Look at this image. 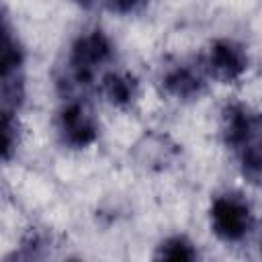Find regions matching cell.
Wrapping results in <instances>:
<instances>
[{
  "label": "cell",
  "instance_id": "cell-5",
  "mask_svg": "<svg viewBox=\"0 0 262 262\" xmlns=\"http://www.w3.org/2000/svg\"><path fill=\"white\" fill-rule=\"evenodd\" d=\"M250 68V55L246 47L235 39H215L203 59V70L207 78L219 84H233L237 82Z\"/></svg>",
  "mask_w": 262,
  "mask_h": 262
},
{
  "label": "cell",
  "instance_id": "cell-8",
  "mask_svg": "<svg viewBox=\"0 0 262 262\" xmlns=\"http://www.w3.org/2000/svg\"><path fill=\"white\" fill-rule=\"evenodd\" d=\"M176 156V145L170 141L166 135H145L137 145H135V158L141 166L149 170H164L172 158Z\"/></svg>",
  "mask_w": 262,
  "mask_h": 262
},
{
  "label": "cell",
  "instance_id": "cell-11",
  "mask_svg": "<svg viewBox=\"0 0 262 262\" xmlns=\"http://www.w3.org/2000/svg\"><path fill=\"white\" fill-rule=\"evenodd\" d=\"M49 235L45 233V231H41V229H29L25 235H23V239H20V252L16 254L18 258H27V260H31V258H41V256H45V250H47V246H49Z\"/></svg>",
  "mask_w": 262,
  "mask_h": 262
},
{
  "label": "cell",
  "instance_id": "cell-13",
  "mask_svg": "<svg viewBox=\"0 0 262 262\" xmlns=\"http://www.w3.org/2000/svg\"><path fill=\"white\" fill-rule=\"evenodd\" d=\"M72 2H76V4H80V6H92V4H96L98 0H72Z\"/></svg>",
  "mask_w": 262,
  "mask_h": 262
},
{
  "label": "cell",
  "instance_id": "cell-3",
  "mask_svg": "<svg viewBox=\"0 0 262 262\" xmlns=\"http://www.w3.org/2000/svg\"><path fill=\"white\" fill-rule=\"evenodd\" d=\"M254 211L252 205L233 192L219 194L211 201L209 223L211 231L225 244H237L246 239L254 229Z\"/></svg>",
  "mask_w": 262,
  "mask_h": 262
},
{
  "label": "cell",
  "instance_id": "cell-2",
  "mask_svg": "<svg viewBox=\"0 0 262 262\" xmlns=\"http://www.w3.org/2000/svg\"><path fill=\"white\" fill-rule=\"evenodd\" d=\"M113 57V41L100 31L92 29L80 37L70 47L66 70L57 80V86L68 98H82V94L92 86L96 72L108 63Z\"/></svg>",
  "mask_w": 262,
  "mask_h": 262
},
{
  "label": "cell",
  "instance_id": "cell-6",
  "mask_svg": "<svg viewBox=\"0 0 262 262\" xmlns=\"http://www.w3.org/2000/svg\"><path fill=\"white\" fill-rule=\"evenodd\" d=\"M160 86L174 100H199L207 90V74L203 68L196 70L188 63H174L164 70Z\"/></svg>",
  "mask_w": 262,
  "mask_h": 262
},
{
  "label": "cell",
  "instance_id": "cell-12",
  "mask_svg": "<svg viewBox=\"0 0 262 262\" xmlns=\"http://www.w3.org/2000/svg\"><path fill=\"white\" fill-rule=\"evenodd\" d=\"M104 2L117 14H135L147 4V0H104Z\"/></svg>",
  "mask_w": 262,
  "mask_h": 262
},
{
  "label": "cell",
  "instance_id": "cell-4",
  "mask_svg": "<svg viewBox=\"0 0 262 262\" xmlns=\"http://www.w3.org/2000/svg\"><path fill=\"white\" fill-rule=\"evenodd\" d=\"M59 141L70 149H86L98 139V121L82 98H68L57 115Z\"/></svg>",
  "mask_w": 262,
  "mask_h": 262
},
{
  "label": "cell",
  "instance_id": "cell-9",
  "mask_svg": "<svg viewBox=\"0 0 262 262\" xmlns=\"http://www.w3.org/2000/svg\"><path fill=\"white\" fill-rule=\"evenodd\" d=\"M154 258L168 262H192L199 258V252L186 235H170L156 246Z\"/></svg>",
  "mask_w": 262,
  "mask_h": 262
},
{
  "label": "cell",
  "instance_id": "cell-7",
  "mask_svg": "<svg viewBox=\"0 0 262 262\" xmlns=\"http://www.w3.org/2000/svg\"><path fill=\"white\" fill-rule=\"evenodd\" d=\"M100 90L115 108H131L139 98V82L131 72H106L100 80Z\"/></svg>",
  "mask_w": 262,
  "mask_h": 262
},
{
  "label": "cell",
  "instance_id": "cell-1",
  "mask_svg": "<svg viewBox=\"0 0 262 262\" xmlns=\"http://www.w3.org/2000/svg\"><path fill=\"white\" fill-rule=\"evenodd\" d=\"M223 143L235 154L246 180L262 184V113L244 102H229L221 111Z\"/></svg>",
  "mask_w": 262,
  "mask_h": 262
},
{
  "label": "cell",
  "instance_id": "cell-10",
  "mask_svg": "<svg viewBox=\"0 0 262 262\" xmlns=\"http://www.w3.org/2000/svg\"><path fill=\"white\" fill-rule=\"evenodd\" d=\"M20 143V123L18 115L2 111V160L10 162Z\"/></svg>",
  "mask_w": 262,
  "mask_h": 262
}]
</instances>
